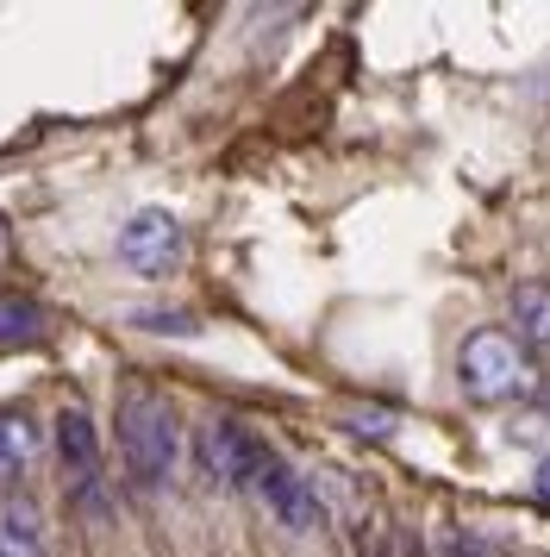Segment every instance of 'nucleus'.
I'll return each mask as SVG.
<instances>
[{"mask_svg": "<svg viewBox=\"0 0 550 557\" xmlns=\"http://www.w3.org/2000/svg\"><path fill=\"white\" fill-rule=\"evenodd\" d=\"M120 451L125 470L145 482V488H163L175 476V457H182V426H175V407L150 388H132L120 401Z\"/></svg>", "mask_w": 550, "mask_h": 557, "instance_id": "1", "label": "nucleus"}, {"mask_svg": "<svg viewBox=\"0 0 550 557\" xmlns=\"http://www.w3.org/2000/svg\"><path fill=\"white\" fill-rule=\"evenodd\" d=\"M270 457L275 451L245 420H213V426L200 432V470H207V482H220V488H257Z\"/></svg>", "mask_w": 550, "mask_h": 557, "instance_id": "4", "label": "nucleus"}, {"mask_svg": "<svg viewBox=\"0 0 550 557\" xmlns=\"http://www.w3.org/2000/svg\"><path fill=\"white\" fill-rule=\"evenodd\" d=\"M532 488H538V502L550 507V457H545V463H538V476H532Z\"/></svg>", "mask_w": 550, "mask_h": 557, "instance_id": "13", "label": "nucleus"}, {"mask_svg": "<svg viewBox=\"0 0 550 557\" xmlns=\"http://www.w3.org/2000/svg\"><path fill=\"white\" fill-rule=\"evenodd\" d=\"M138 320H145L150 332H195V320H188V313H138Z\"/></svg>", "mask_w": 550, "mask_h": 557, "instance_id": "12", "label": "nucleus"}, {"mask_svg": "<svg viewBox=\"0 0 550 557\" xmlns=\"http://www.w3.org/2000/svg\"><path fill=\"white\" fill-rule=\"evenodd\" d=\"M0 557H50V527L38 502H25V495L0 502Z\"/></svg>", "mask_w": 550, "mask_h": 557, "instance_id": "6", "label": "nucleus"}, {"mask_svg": "<svg viewBox=\"0 0 550 557\" xmlns=\"http://www.w3.org/2000/svg\"><path fill=\"white\" fill-rule=\"evenodd\" d=\"M257 495H263V507H270L282 527H295V532H313L325 520V502L313 495V476H300L295 463H282V457H270V463H263Z\"/></svg>", "mask_w": 550, "mask_h": 557, "instance_id": "5", "label": "nucleus"}, {"mask_svg": "<svg viewBox=\"0 0 550 557\" xmlns=\"http://www.w3.org/2000/svg\"><path fill=\"white\" fill-rule=\"evenodd\" d=\"M445 557H507V552H500L495 539L470 532V527H450V532H445Z\"/></svg>", "mask_w": 550, "mask_h": 557, "instance_id": "11", "label": "nucleus"}, {"mask_svg": "<svg viewBox=\"0 0 550 557\" xmlns=\"http://www.w3.org/2000/svg\"><path fill=\"white\" fill-rule=\"evenodd\" d=\"M513 320L525 326V338L550 345V282H520L513 288Z\"/></svg>", "mask_w": 550, "mask_h": 557, "instance_id": "9", "label": "nucleus"}, {"mask_svg": "<svg viewBox=\"0 0 550 557\" xmlns=\"http://www.w3.org/2000/svg\"><path fill=\"white\" fill-rule=\"evenodd\" d=\"M57 457H63V470H70L75 482H95L100 432H95V420H88L82 407H63V413H57Z\"/></svg>", "mask_w": 550, "mask_h": 557, "instance_id": "7", "label": "nucleus"}, {"mask_svg": "<svg viewBox=\"0 0 550 557\" xmlns=\"http://www.w3.org/2000/svg\"><path fill=\"white\" fill-rule=\"evenodd\" d=\"M38 420H25V413H0V488H13V482L32 476V463H38Z\"/></svg>", "mask_w": 550, "mask_h": 557, "instance_id": "8", "label": "nucleus"}, {"mask_svg": "<svg viewBox=\"0 0 550 557\" xmlns=\"http://www.w3.org/2000/svg\"><path fill=\"white\" fill-rule=\"evenodd\" d=\"M38 332H45V313L38 307L0 295V345H20V338H38Z\"/></svg>", "mask_w": 550, "mask_h": 557, "instance_id": "10", "label": "nucleus"}, {"mask_svg": "<svg viewBox=\"0 0 550 557\" xmlns=\"http://www.w3.org/2000/svg\"><path fill=\"white\" fill-rule=\"evenodd\" d=\"M457 376L475 401H507V395L525 388V357L507 332H470L463 357H457Z\"/></svg>", "mask_w": 550, "mask_h": 557, "instance_id": "3", "label": "nucleus"}, {"mask_svg": "<svg viewBox=\"0 0 550 557\" xmlns=\"http://www.w3.org/2000/svg\"><path fill=\"white\" fill-rule=\"evenodd\" d=\"M113 251H120V263L138 270V276H170L175 263H182V251H188V232H182V220H175L170 207H138L120 226Z\"/></svg>", "mask_w": 550, "mask_h": 557, "instance_id": "2", "label": "nucleus"}, {"mask_svg": "<svg viewBox=\"0 0 550 557\" xmlns=\"http://www.w3.org/2000/svg\"><path fill=\"white\" fill-rule=\"evenodd\" d=\"M0 251H7V220H0Z\"/></svg>", "mask_w": 550, "mask_h": 557, "instance_id": "15", "label": "nucleus"}, {"mask_svg": "<svg viewBox=\"0 0 550 557\" xmlns=\"http://www.w3.org/2000/svg\"><path fill=\"white\" fill-rule=\"evenodd\" d=\"M407 557H420V545H407Z\"/></svg>", "mask_w": 550, "mask_h": 557, "instance_id": "16", "label": "nucleus"}, {"mask_svg": "<svg viewBox=\"0 0 550 557\" xmlns=\"http://www.w3.org/2000/svg\"><path fill=\"white\" fill-rule=\"evenodd\" d=\"M538 413H545V420H550V388H545V395H538Z\"/></svg>", "mask_w": 550, "mask_h": 557, "instance_id": "14", "label": "nucleus"}]
</instances>
